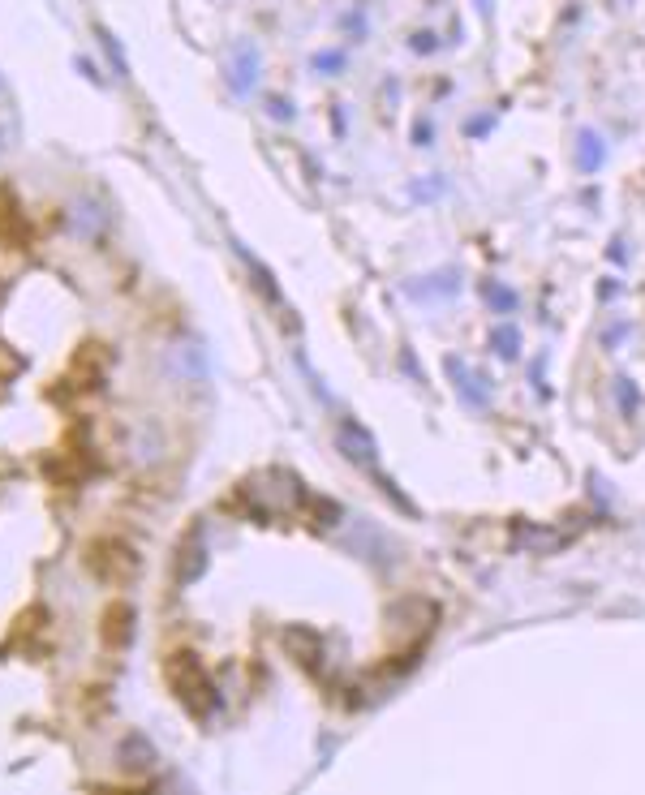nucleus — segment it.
<instances>
[{
    "instance_id": "obj_3",
    "label": "nucleus",
    "mask_w": 645,
    "mask_h": 795,
    "mask_svg": "<svg viewBox=\"0 0 645 795\" xmlns=\"http://www.w3.org/2000/svg\"><path fill=\"white\" fill-rule=\"evenodd\" d=\"M129 636H134V611H129L125 602L108 606V615H104V641L117 645V649H125Z\"/></svg>"
},
{
    "instance_id": "obj_2",
    "label": "nucleus",
    "mask_w": 645,
    "mask_h": 795,
    "mask_svg": "<svg viewBox=\"0 0 645 795\" xmlns=\"http://www.w3.org/2000/svg\"><path fill=\"white\" fill-rule=\"evenodd\" d=\"M86 563H91V572L104 576L108 585H125L129 576L138 572V559H134V551H129L121 538H99L91 546V555H86Z\"/></svg>"
},
{
    "instance_id": "obj_4",
    "label": "nucleus",
    "mask_w": 645,
    "mask_h": 795,
    "mask_svg": "<svg viewBox=\"0 0 645 795\" xmlns=\"http://www.w3.org/2000/svg\"><path fill=\"white\" fill-rule=\"evenodd\" d=\"M13 224H18V198L0 185V233H9Z\"/></svg>"
},
{
    "instance_id": "obj_1",
    "label": "nucleus",
    "mask_w": 645,
    "mask_h": 795,
    "mask_svg": "<svg viewBox=\"0 0 645 795\" xmlns=\"http://www.w3.org/2000/svg\"><path fill=\"white\" fill-rule=\"evenodd\" d=\"M164 671H168V684L181 697L185 710H194L198 718H207L215 710V688H211V679L203 671V662H198L194 654H172Z\"/></svg>"
}]
</instances>
